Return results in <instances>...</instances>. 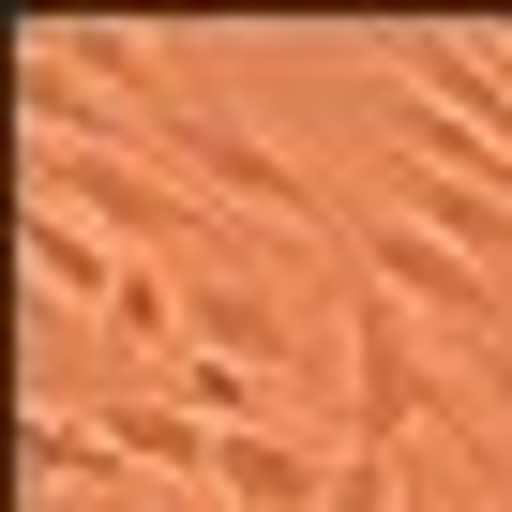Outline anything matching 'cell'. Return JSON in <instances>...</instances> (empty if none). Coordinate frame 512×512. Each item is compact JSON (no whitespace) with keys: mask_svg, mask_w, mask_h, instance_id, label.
<instances>
[{"mask_svg":"<svg viewBox=\"0 0 512 512\" xmlns=\"http://www.w3.org/2000/svg\"><path fill=\"white\" fill-rule=\"evenodd\" d=\"M151 121H166V151H181V181H196V196H241L256 226H287V241H317V226H332V196H317V181H302L272 136H256L241 106H211V91H166Z\"/></svg>","mask_w":512,"mask_h":512,"instance_id":"cell-1","label":"cell"},{"mask_svg":"<svg viewBox=\"0 0 512 512\" xmlns=\"http://www.w3.org/2000/svg\"><path fill=\"white\" fill-rule=\"evenodd\" d=\"M31 196H46V211L76 196L91 226H121V241H151V256H196V272H211V241H226L211 196H166V181H136L121 151H46V136H31Z\"/></svg>","mask_w":512,"mask_h":512,"instance_id":"cell-2","label":"cell"},{"mask_svg":"<svg viewBox=\"0 0 512 512\" xmlns=\"http://www.w3.org/2000/svg\"><path fill=\"white\" fill-rule=\"evenodd\" d=\"M362 287H392L407 317H437L467 362L512 332V287H497V272H467V256H452L437 226H407V211H377V226H362Z\"/></svg>","mask_w":512,"mask_h":512,"instance_id":"cell-3","label":"cell"},{"mask_svg":"<svg viewBox=\"0 0 512 512\" xmlns=\"http://www.w3.org/2000/svg\"><path fill=\"white\" fill-rule=\"evenodd\" d=\"M422 407H437L422 332H407V302H392V287H362V302H347V452H407V437H422Z\"/></svg>","mask_w":512,"mask_h":512,"instance_id":"cell-4","label":"cell"},{"mask_svg":"<svg viewBox=\"0 0 512 512\" xmlns=\"http://www.w3.org/2000/svg\"><path fill=\"white\" fill-rule=\"evenodd\" d=\"M181 332H196L211 362H256V377H317V362H332L272 287H241V272H181Z\"/></svg>","mask_w":512,"mask_h":512,"instance_id":"cell-5","label":"cell"},{"mask_svg":"<svg viewBox=\"0 0 512 512\" xmlns=\"http://www.w3.org/2000/svg\"><path fill=\"white\" fill-rule=\"evenodd\" d=\"M332 467H347V452H317V437H287V422H256V437H226L211 497H226V512H332Z\"/></svg>","mask_w":512,"mask_h":512,"instance_id":"cell-6","label":"cell"},{"mask_svg":"<svg viewBox=\"0 0 512 512\" xmlns=\"http://www.w3.org/2000/svg\"><path fill=\"white\" fill-rule=\"evenodd\" d=\"M16 256H31V287H46V302H121V272H136V256H106V241H91L76 211H46V196H31Z\"/></svg>","mask_w":512,"mask_h":512,"instance_id":"cell-7","label":"cell"},{"mask_svg":"<svg viewBox=\"0 0 512 512\" xmlns=\"http://www.w3.org/2000/svg\"><path fill=\"white\" fill-rule=\"evenodd\" d=\"M272 392H287V377H256V362L166 347V407H196V422H226V437H256V422H272Z\"/></svg>","mask_w":512,"mask_h":512,"instance_id":"cell-8","label":"cell"},{"mask_svg":"<svg viewBox=\"0 0 512 512\" xmlns=\"http://www.w3.org/2000/svg\"><path fill=\"white\" fill-rule=\"evenodd\" d=\"M106 332H121V347H166V332H181V287L151 272V256L121 272V302H106Z\"/></svg>","mask_w":512,"mask_h":512,"instance_id":"cell-9","label":"cell"},{"mask_svg":"<svg viewBox=\"0 0 512 512\" xmlns=\"http://www.w3.org/2000/svg\"><path fill=\"white\" fill-rule=\"evenodd\" d=\"M332 512H407V452H347L332 467Z\"/></svg>","mask_w":512,"mask_h":512,"instance_id":"cell-10","label":"cell"},{"mask_svg":"<svg viewBox=\"0 0 512 512\" xmlns=\"http://www.w3.org/2000/svg\"><path fill=\"white\" fill-rule=\"evenodd\" d=\"M467 392H482V407H497V422H512V332H497V347H482V362H467Z\"/></svg>","mask_w":512,"mask_h":512,"instance_id":"cell-11","label":"cell"},{"mask_svg":"<svg viewBox=\"0 0 512 512\" xmlns=\"http://www.w3.org/2000/svg\"><path fill=\"white\" fill-rule=\"evenodd\" d=\"M482 512H512V482H497V497H482Z\"/></svg>","mask_w":512,"mask_h":512,"instance_id":"cell-12","label":"cell"}]
</instances>
